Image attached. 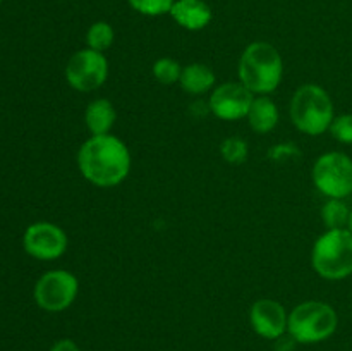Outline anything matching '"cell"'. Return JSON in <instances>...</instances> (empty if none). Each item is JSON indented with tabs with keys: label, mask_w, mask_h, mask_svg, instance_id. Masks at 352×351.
I'll use <instances>...</instances> for the list:
<instances>
[{
	"label": "cell",
	"mask_w": 352,
	"mask_h": 351,
	"mask_svg": "<svg viewBox=\"0 0 352 351\" xmlns=\"http://www.w3.org/2000/svg\"><path fill=\"white\" fill-rule=\"evenodd\" d=\"M78 167L82 178L98 188H113L131 172V151L113 134L91 136L78 151Z\"/></svg>",
	"instance_id": "cell-1"
},
{
	"label": "cell",
	"mask_w": 352,
	"mask_h": 351,
	"mask_svg": "<svg viewBox=\"0 0 352 351\" xmlns=\"http://www.w3.org/2000/svg\"><path fill=\"white\" fill-rule=\"evenodd\" d=\"M237 74L253 95H270L284 78V61L272 43L253 41L241 54Z\"/></svg>",
	"instance_id": "cell-2"
},
{
	"label": "cell",
	"mask_w": 352,
	"mask_h": 351,
	"mask_svg": "<svg viewBox=\"0 0 352 351\" xmlns=\"http://www.w3.org/2000/svg\"><path fill=\"white\" fill-rule=\"evenodd\" d=\"M333 102L329 92L318 85H302L291 100V119L296 129L308 136H320L330 129Z\"/></svg>",
	"instance_id": "cell-3"
},
{
	"label": "cell",
	"mask_w": 352,
	"mask_h": 351,
	"mask_svg": "<svg viewBox=\"0 0 352 351\" xmlns=\"http://www.w3.org/2000/svg\"><path fill=\"white\" fill-rule=\"evenodd\" d=\"M311 265L320 277L342 281L352 275V233L327 229L313 244Z\"/></svg>",
	"instance_id": "cell-4"
},
{
	"label": "cell",
	"mask_w": 352,
	"mask_h": 351,
	"mask_svg": "<svg viewBox=\"0 0 352 351\" xmlns=\"http://www.w3.org/2000/svg\"><path fill=\"white\" fill-rule=\"evenodd\" d=\"M339 326L336 308L325 301L299 303L289 313L287 332L299 344H316L330 339Z\"/></svg>",
	"instance_id": "cell-5"
},
{
	"label": "cell",
	"mask_w": 352,
	"mask_h": 351,
	"mask_svg": "<svg viewBox=\"0 0 352 351\" xmlns=\"http://www.w3.org/2000/svg\"><path fill=\"white\" fill-rule=\"evenodd\" d=\"M313 182L327 198L344 200L352 195V158L342 151H329L313 165Z\"/></svg>",
	"instance_id": "cell-6"
},
{
	"label": "cell",
	"mask_w": 352,
	"mask_h": 351,
	"mask_svg": "<svg viewBox=\"0 0 352 351\" xmlns=\"http://www.w3.org/2000/svg\"><path fill=\"white\" fill-rule=\"evenodd\" d=\"M79 292V281L72 272L64 268L48 270L36 281L33 289L34 303L41 310L58 313L67 310L76 301Z\"/></svg>",
	"instance_id": "cell-7"
},
{
	"label": "cell",
	"mask_w": 352,
	"mask_h": 351,
	"mask_svg": "<svg viewBox=\"0 0 352 351\" xmlns=\"http://www.w3.org/2000/svg\"><path fill=\"white\" fill-rule=\"evenodd\" d=\"M107 78H109V58L103 52L82 48L72 54L65 65V81L76 92H95L105 85Z\"/></svg>",
	"instance_id": "cell-8"
},
{
	"label": "cell",
	"mask_w": 352,
	"mask_h": 351,
	"mask_svg": "<svg viewBox=\"0 0 352 351\" xmlns=\"http://www.w3.org/2000/svg\"><path fill=\"white\" fill-rule=\"evenodd\" d=\"M67 234L52 222H34L28 226L23 236V246L30 257L41 262L60 258L67 251Z\"/></svg>",
	"instance_id": "cell-9"
},
{
	"label": "cell",
	"mask_w": 352,
	"mask_h": 351,
	"mask_svg": "<svg viewBox=\"0 0 352 351\" xmlns=\"http://www.w3.org/2000/svg\"><path fill=\"white\" fill-rule=\"evenodd\" d=\"M254 96L241 81L223 83L213 88L208 109L220 120L246 119Z\"/></svg>",
	"instance_id": "cell-10"
},
{
	"label": "cell",
	"mask_w": 352,
	"mask_h": 351,
	"mask_svg": "<svg viewBox=\"0 0 352 351\" xmlns=\"http://www.w3.org/2000/svg\"><path fill=\"white\" fill-rule=\"evenodd\" d=\"M289 313L284 305L275 299L261 298L253 303L250 310V323L254 332L268 341H275L277 337L287 332Z\"/></svg>",
	"instance_id": "cell-11"
},
{
	"label": "cell",
	"mask_w": 352,
	"mask_h": 351,
	"mask_svg": "<svg viewBox=\"0 0 352 351\" xmlns=\"http://www.w3.org/2000/svg\"><path fill=\"white\" fill-rule=\"evenodd\" d=\"M170 16L184 30L201 31L212 23L213 12L205 0H175Z\"/></svg>",
	"instance_id": "cell-12"
},
{
	"label": "cell",
	"mask_w": 352,
	"mask_h": 351,
	"mask_svg": "<svg viewBox=\"0 0 352 351\" xmlns=\"http://www.w3.org/2000/svg\"><path fill=\"white\" fill-rule=\"evenodd\" d=\"M248 123H250L251 129L258 134H268L277 127L278 119H280V112L274 100L268 95H258L254 96L251 109L248 112Z\"/></svg>",
	"instance_id": "cell-13"
},
{
	"label": "cell",
	"mask_w": 352,
	"mask_h": 351,
	"mask_svg": "<svg viewBox=\"0 0 352 351\" xmlns=\"http://www.w3.org/2000/svg\"><path fill=\"white\" fill-rule=\"evenodd\" d=\"M117 112L112 102L107 98H96L88 103L85 110V124L91 136H102L110 134L113 124H116Z\"/></svg>",
	"instance_id": "cell-14"
},
{
	"label": "cell",
	"mask_w": 352,
	"mask_h": 351,
	"mask_svg": "<svg viewBox=\"0 0 352 351\" xmlns=\"http://www.w3.org/2000/svg\"><path fill=\"white\" fill-rule=\"evenodd\" d=\"M215 79V72L208 65L201 64V62H192V64L182 67L179 85L188 95L201 96L205 93L213 92Z\"/></svg>",
	"instance_id": "cell-15"
},
{
	"label": "cell",
	"mask_w": 352,
	"mask_h": 351,
	"mask_svg": "<svg viewBox=\"0 0 352 351\" xmlns=\"http://www.w3.org/2000/svg\"><path fill=\"white\" fill-rule=\"evenodd\" d=\"M351 210L344 200L329 198L322 206V220L327 229H346L349 224Z\"/></svg>",
	"instance_id": "cell-16"
},
{
	"label": "cell",
	"mask_w": 352,
	"mask_h": 351,
	"mask_svg": "<svg viewBox=\"0 0 352 351\" xmlns=\"http://www.w3.org/2000/svg\"><path fill=\"white\" fill-rule=\"evenodd\" d=\"M116 40V31H113L112 24L107 21H96L86 31V45L88 48L96 52H103L105 54Z\"/></svg>",
	"instance_id": "cell-17"
},
{
	"label": "cell",
	"mask_w": 352,
	"mask_h": 351,
	"mask_svg": "<svg viewBox=\"0 0 352 351\" xmlns=\"http://www.w3.org/2000/svg\"><path fill=\"white\" fill-rule=\"evenodd\" d=\"M250 148H248L246 140L239 136H230L226 138L220 145V155L223 160L230 165H241L246 162Z\"/></svg>",
	"instance_id": "cell-18"
},
{
	"label": "cell",
	"mask_w": 352,
	"mask_h": 351,
	"mask_svg": "<svg viewBox=\"0 0 352 351\" xmlns=\"http://www.w3.org/2000/svg\"><path fill=\"white\" fill-rule=\"evenodd\" d=\"M155 79H157L160 85H175L179 83L182 74V67L175 58L170 57H162L158 61H155L153 67H151Z\"/></svg>",
	"instance_id": "cell-19"
},
{
	"label": "cell",
	"mask_w": 352,
	"mask_h": 351,
	"mask_svg": "<svg viewBox=\"0 0 352 351\" xmlns=\"http://www.w3.org/2000/svg\"><path fill=\"white\" fill-rule=\"evenodd\" d=\"M127 2L136 12L143 14V16L158 17L164 14H170L175 0H127Z\"/></svg>",
	"instance_id": "cell-20"
},
{
	"label": "cell",
	"mask_w": 352,
	"mask_h": 351,
	"mask_svg": "<svg viewBox=\"0 0 352 351\" xmlns=\"http://www.w3.org/2000/svg\"><path fill=\"white\" fill-rule=\"evenodd\" d=\"M329 131L339 143L352 145V114L333 117Z\"/></svg>",
	"instance_id": "cell-21"
},
{
	"label": "cell",
	"mask_w": 352,
	"mask_h": 351,
	"mask_svg": "<svg viewBox=\"0 0 352 351\" xmlns=\"http://www.w3.org/2000/svg\"><path fill=\"white\" fill-rule=\"evenodd\" d=\"M298 341L291 336L289 332H285L284 336L277 337L274 341V351H296V346H298Z\"/></svg>",
	"instance_id": "cell-22"
},
{
	"label": "cell",
	"mask_w": 352,
	"mask_h": 351,
	"mask_svg": "<svg viewBox=\"0 0 352 351\" xmlns=\"http://www.w3.org/2000/svg\"><path fill=\"white\" fill-rule=\"evenodd\" d=\"M50 351H81V348L72 339H58L57 343L52 344Z\"/></svg>",
	"instance_id": "cell-23"
},
{
	"label": "cell",
	"mask_w": 352,
	"mask_h": 351,
	"mask_svg": "<svg viewBox=\"0 0 352 351\" xmlns=\"http://www.w3.org/2000/svg\"><path fill=\"white\" fill-rule=\"evenodd\" d=\"M347 229L352 233V210H351V217H349V224H347Z\"/></svg>",
	"instance_id": "cell-24"
},
{
	"label": "cell",
	"mask_w": 352,
	"mask_h": 351,
	"mask_svg": "<svg viewBox=\"0 0 352 351\" xmlns=\"http://www.w3.org/2000/svg\"><path fill=\"white\" fill-rule=\"evenodd\" d=\"M0 2H2V0H0Z\"/></svg>",
	"instance_id": "cell-25"
}]
</instances>
